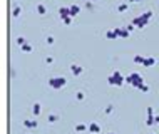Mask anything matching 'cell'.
Wrapping results in <instances>:
<instances>
[{"instance_id": "1f68e13d", "label": "cell", "mask_w": 159, "mask_h": 134, "mask_svg": "<svg viewBox=\"0 0 159 134\" xmlns=\"http://www.w3.org/2000/svg\"><path fill=\"white\" fill-rule=\"evenodd\" d=\"M107 134H114V133H107Z\"/></svg>"}, {"instance_id": "d4e9b609", "label": "cell", "mask_w": 159, "mask_h": 134, "mask_svg": "<svg viewBox=\"0 0 159 134\" xmlns=\"http://www.w3.org/2000/svg\"><path fill=\"white\" fill-rule=\"evenodd\" d=\"M139 91H142V92H149V86H147V84H144V86H141Z\"/></svg>"}, {"instance_id": "d6986e66", "label": "cell", "mask_w": 159, "mask_h": 134, "mask_svg": "<svg viewBox=\"0 0 159 134\" xmlns=\"http://www.w3.org/2000/svg\"><path fill=\"white\" fill-rule=\"evenodd\" d=\"M47 121H49V122H55V121H59V116H57V114H50Z\"/></svg>"}, {"instance_id": "f546056e", "label": "cell", "mask_w": 159, "mask_h": 134, "mask_svg": "<svg viewBox=\"0 0 159 134\" xmlns=\"http://www.w3.org/2000/svg\"><path fill=\"white\" fill-rule=\"evenodd\" d=\"M154 122H156V124H159V116H156V117H154Z\"/></svg>"}, {"instance_id": "8992f818", "label": "cell", "mask_w": 159, "mask_h": 134, "mask_svg": "<svg viewBox=\"0 0 159 134\" xmlns=\"http://www.w3.org/2000/svg\"><path fill=\"white\" fill-rule=\"evenodd\" d=\"M154 117H156V116H154V109H153V107H147V121H146L147 126L156 124V122H154Z\"/></svg>"}, {"instance_id": "3957f363", "label": "cell", "mask_w": 159, "mask_h": 134, "mask_svg": "<svg viewBox=\"0 0 159 134\" xmlns=\"http://www.w3.org/2000/svg\"><path fill=\"white\" fill-rule=\"evenodd\" d=\"M107 82H109V86H117L119 87V86H122V84L126 82V77H122V74H121L119 70H116L112 75H109Z\"/></svg>"}, {"instance_id": "4316f807", "label": "cell", "mask_w": 159, "mask_h": 134, "mask_svg": "<svg viewBox=\"0 0 159 134\" xmlns=\"http://www.w3.org/2000/svg\"><path fill=\"white\" fill-rule=\"evenodd\" d=\"M62 22H64V24H66V25H69V24H70V22H72V17H66V19L62 20Z\"/></svg>"}, {"instance_id": "484cf974", "label": "cell", "mask_w": 159, "mask_h": 134, "mask_svg": "<svg viewBox=\"0 0 159 134\" xmlns=\"http://www.w3.org/2000/svg\"><path fill=\"white\" fill-rule=\"evenodd\" d=\"M112 109H114V106H112V104H109V106L106 107V114H111V112H112Z\"/></svg>"}, {"instance_id": "8fae6325", "label": "cell", "mask_w": 159, "mask_h": 134, "mask_svg": "<svg viewBox=\"0 0 159 134\" xmlns=\"http://www.w3.org/2000/svg\"><path fill=\"white\" fill-rule=\"evenodd\" d=\"M24 126H25V127H29V129H33V127H37V121L27 119V121H24Z\"/></svg>"}, {"instance_id": "7a4b0ae2", "label": "cell", "mask_w": 159, "mask_h": 134, "mask_svg": "<svg viewBox=\"0 0 159 134\" xmlns=\"http://www.w3.org/2000/svg\"><path fill=\"white\" fill-rule=\"evenodd\" d=\"M126 82L131 84V86H134L136 89H141V86H144V77L137 72H132L126 77Z\"/></svg>"}, {"instance_id": "6da1fadb", "label": "cell", "mask_w": 159, "mask_h": 134, "mask_svg": "<svg viewBox=\"0 0 159 134\" xmlns=\"http://www.w3.org/2000/svg\"><path fill=\"white\" fill-rule=\"evenodd\" d=\"M151 19H153V10H147V12H144L142 15H139V17H136L132 20V25H136V29H144Z\"/></svg>"}, {"instance_id": "7402d4cb", "label": "cell", "mask_w": 159, "mask_h": 134, "mask_svg": "<svg viewBox=\"0 0 159 134\" xmlns=\"http://www.w3.org/2000/svg\"><path fill=\"white\" fill-rule=\"evenodd\" d=\"M75 97H77V100H84V97H86V96H84V92H82V91H79V92L75 94Z\"/></svg>"}, {"instance_id": "ffe728a7", "label": "cell", "mask_w": 159, "mask_h": 134, "mask_svg": "<svg viewBox=\"0 0 159 134\" xmlns=\"http://www.w3.org/2000/svg\"><path fill=\"white\" fill-rule=\"evenodd\" d=\"M22 50H24V52H32V47L29 45V44H24V45H22Z\"/></svg>"}, {"instance_id": "9c48e42d", "label": "cell", "mask_w": 159, "mask_h": 134, "mask_svg": "<svg viewBox=\"0 0 159 134\" xmlns=\"http://www.w3.org/2000/svg\"><path fill=\"white\" fill-rule=\"evenodd\" d=\"M82 70H84V69H82L80 66H77V64H72V66H70V72H72L74 75H80Z\"/></svg>"}, {"instance_id": "5b68a950", "label": "cell", "mask_w": 159, "mask_h": 134, "mask_svg": "<svg viewBox=\"0 0 159 134\" xmlns=\"http://www.w3.org/2000/svg\"><path fill=\"white\" fill-rule=\"evenodd\" d=\"M114 32H116V35L121 37V39H127V37H129V34H131L126 27H116V29H114Z\"/></svg>"}, {"instance_id": "cb8c5ba5", "label": "cell", "mask_w": 159, "mask_h": 134, "mask_svg": "<svg viewBox=\"0 0 159 134\" xmlns=\"http://www.w3.org/2000/svg\"><path fill=\"white\" fill-rule=\"evenodd\" d=\"M17 44H19V45L22 47L24 44H27V42H25V39H24V37H19V39H17Z\"/></svg>"}, {"instance_id": "f1b7e54d", "label": "cell", "mask_w": 159, "mask_h": 134, "mask_svg": "<svg viewBox=\"0 0 159 134\" xmlns=\"http://www.w3.org/2000/svg\"><path fill=\"white\" fill-rule=\"evenodd\" d=\"M45 62H47V64H52V62H54V57H50V55H49V57H45Z\"/></svg>"}, {"instance_id": "44dd1931", "label": "cell", "mask_w": 159, "mask_h": 134, "mask_svg": "<svg viewBox=\"0 0 159 134\" xmlns=\"http://www.w3.org/2000/svg\"><path fill=\"white\" fill-rule=\"evenodd\" d=\"M117 10H119V12H126L127 10V3H121V5L117 7Z\"/></svg>"}, {"instance_id": "603a6c76", "label": "cell", "mask_w": 159, "mask_h": 134, "mask_svg": "<svg viewBox=\"0 0 159 134\" xmlns=\"http://www.w3.org/2000/svg\"><path fill=\"white\" fill-rule=\"evenodd\" d=\"M45 42H47V44H49V45H52L54 42H55V39H54L52 35H49V37H47V39H45Z\"/></svg>"}, {"instance_id": "e0dca14e", "label": "cell", "mask_w": 159, "mask_h": 134, "mask_svg": "<svg viewBox=\"0 0 159 134\" xmlns=\"http://www.w3.org/2000/svg\"><path fill=\"white\" fill-rule=\"evenodd\" d=\"M37 12H39L40 15H44V13H45L47 10H45V7L42 5V3H39V5H37Z\"/></svg>"}, {"instance_id": "30bf717a", "label": "cell", "mask_w": 159, "mask_h": 134, "mask_svg": "<svg viewBox=\"0 0 159 134\" xmlns=\"http://www.w3.org/2000/svg\"><path fill=\"white\" fill-rule=\"evenodd\" d=\"M156 62H158V60L154 59V57H146V59H144V62H142V66H144V67H153Z\"/></svg>"}, {"instance_id": "ac0fdd59", "label": "cell", "mask_w": 159, "mask_h": 134, "mask_svg": "<svg viewBox=\"0 0 159 134\" xmlns=\"http://www.w3.org/2000/svg\"><path fill=\"white\" fill-rule=\"evenodd\" d=\"M144 59H146V57H142V55H136V57H134V62H136V64H142Z\"/></svg>"}, {"instance_id": "83f0119b", "label": "cell", "mask_w": 159, "mask_h": 134, "mask_svg": "<svg viewBox=\"0 0 159 134\" xmlns=\"http://www.w3.org/2000/svg\"><path fill=\"white\" fill-rule=\"evenodd\" d=\"M126 29H127V30H129V32H132L134 29H136V25H132V24H129V25H127Z\"/></svg>"}, {"instance_id": "4dcf8cb0", "label": "cell", "mask_w": 159, "mask_h": 134, "mask_svg": "<svg viewBox=\"0 0 159 134\" xmlns=\"http://www.w3.org/2000/svg\"><path fill=\"white\" fill-rule=\"evenodd\" d=\"M129 2H139V0H129Z\"/></svg>"}, {"instance_id": "9a60e30c", "label": "cell", "mask_w": 159, "mask_h": 134, "mask_svg": "<svg viewBox=\"0 0 159 134\" xmlns=\"http://www.w3.org/2000/svg\"><path fill=\"white\" fill-rule=\"evenodd\" d=\"M106 37H107V39H111V40L117 39V35H116V32H114V30H109V32L106 34Z\"/></svg>"}, {"instance_id": "277c9868", "label": "cell", "mask_w": 159, "mask_h": 134, "mask_svg": "<svg viewBox=\"0 0 159 134\" xmlns=\"http://www.w3.org/2000/svg\"><path fill=\"white\" fill-rule=\"evenodd\" d=\"M66 84H67L66 77H50V79H49V86L52 87V89H55V91L66 87Z\"/></svg>"}, {"instance_id": "ba28073f", "label": "cell", "mask_w": 159, "mask_h": 134, "mask_svg": "<svg viewBox=\"0 0 159 134\" xmlns=\"http://www.w3.org/2000/svg\"><path fill=\"white\" fill-rule=\"evenodd\" d=\"M89 133H92V134H99L100 133V127L97 122H91L89 124Z\"/></svg>"}, {"instance_id": "52a82bcc", "label": "cell", "mask_w": 159, "mask_h": 134, "mask_svg": "<svg viewBox=\"0 0 159 134\" xmlns=\"http://www.w3.org/2000/svg\"><path fill=\"white\" fill-rule=\"evenodd\" d=\"M59 17L62 20L66 19V17H70V8H69V7H60L59 8Z\"/></svg>"}, {"instance_id": "2e32d148", "label": "cell", "mask_w": 159, "mask_h": 134, "mask_svg": "<svg viewBox=\"0 0 159 134\" xmlns=\"http://www.w3.org/2000/svg\"><path fill=\"white\" fill-rule=\"evenodd\" d=\"M20 12H22V7H13L12 15H13V17H19V15H20Z\"/></svg>"}, {"instance_id": "4fadbf2b", "label": "cell", "mask_w": 159, "mask_h": 134, "mask_svg": "<svg viewBox=\"0 0 159 134\" xmlns=\"http://www.w3.org/2000/svg\"><path fill=\"white\" fill-rule=\"evenodd\" d=\"M32 112H33V116H39L40 114V104L39 102H35V104L32 106Z\"/></svg>"}, {"instance_id": "5bb4252c", "label": "cell", "mask_w": 159, "mask_h": 134, "mask_svg": "<svg viewBox=\"0 0 159 134\" xmlns=\"http://www.w3.org/2000/svg\"><path fill=\"white\" fill-rule=\"evenodd\" d=\"M86 129H89L86 124H77V126H75V131H77V133H84Z\"/></svg>"}, {"instance_id": "7c38bea8", "label": "cell", "mask_w": 159, "mask_h": 134, "mask_svg": "<svg viewBox=\"0 0 159 134\" xmlns=\"http://www.w3.org/2000/svg\"><path fill=\"white\" fill-rule=\"evenodd\" d=\"M69 8H70V17H75V15L80 12V7L79 5H70Z\"/></svg>"}]
</instances>
